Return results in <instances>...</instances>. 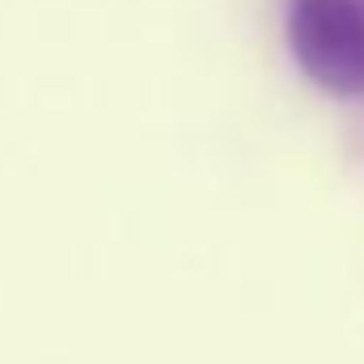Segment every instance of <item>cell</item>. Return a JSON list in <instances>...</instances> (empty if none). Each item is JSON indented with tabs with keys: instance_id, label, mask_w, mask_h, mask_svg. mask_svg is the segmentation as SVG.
Segmentation results:
<instances>
[{
	"instance_id": "1",
	"label": "cell",
	"mask_w": 364,
	"mask_h": 364,
	"mask_svg": "<svg viewBox=\"0 0 364 364\" xmlns=\"http://www.w3.org/2000/svg\"><path fill=\"white\" fill-rule=\"evenodd\" d=\"M288 47L335 97H364V0H288Z\"/></svg>"
}]
</instances>
